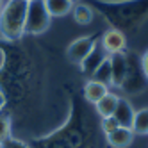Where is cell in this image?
<instances>
[{"label": "cell", "instance_id": "4fadbf2b", "mask_svg": "<svg viewBox=\"0 0 148 148\" xmlns=\"http://www.w3.org/2000/svg\"><path fill=\"white\" fill-rule=\"evenodd\" d=\"M71 13H73V20L79 23V25H89L93 22V9L88 5V4H84V2H77V4H73V9H71Z\"/></svg>", "mask_w": 148, "mask_h": 148}, {"label": "cell", "instance_id": "52a82bcc", "mask_svg": "<svg viewBox=\"0 0 148 148\" xmlns=\"http://www.w3.org/2000/svg\"><path fill=\"white\" fill-rule=\"evenodd\" d=\"M109 56H107V52H105L103 48H102V45H100V41L97 39V43H95V47L91 48V52L86 56V59H84L82 62H80V70H82V73L84 75H88V77H93V73L97 71V68L102 64V62L107 59Z\"/></svg>", "mask_w": 148, "mask_h": 148}, {"label": "cell", "instance_id": "ffe728a7", "mask_svg": "<svg viewBox=\"0 0 148 148\" xmlns=\"http://www.w3.org/2000/svg\"><path fill=\"white\" fill-rule=\"evenodd\" d=\"M4 105H5V97H4V93L0 91V112H2V109H4Z\"/></svg>", "mask_w": 148, "mask_h": 148}, {"label": "cell", "instance_id": "277c9868", "mask_svg": "<svg viewBox=\"0 0 148 148\" xmlns=\"http://www.w3.org/2000/svg\"><path fill=\"white\" fill-rule=\"evenodd\" d=\"M102 48L107 52V56H112V54H121L127 48V36L121 29H107L105 32L102 34V38L98 39Z\"/></svg>", "mask_w": 148, "mask_h": 148}, {"label": "cell", "instance_id": "44dd1931", "mask_svg": "<svg viewBox=\"0 0 148 148\" xmlns=\"http://www.w3.org/2000/svg\"><path fill=\"white\" fill-rule=\"evenodd\" d=\"M70 2H71V4H77V2H79V0H70Z\"/></svg>", "mask_w": 148, "mask_h": 148}, {"label": "cell", "instance_id": "7c38bea8", "mask_svg": "<svg viewBox=\"0 0 148 148\" xmlns=\"http://www.w3.org/2000/svg\"><path fill=\"white\" fill-rule=\"evenodd\" d=\"M118 100L120 97L118 95H114V93H107L105 97H102L97 103H95V107H97V112L102 116V118H107V116H112L114 114V109H116V105H118Z\"/></svg>", "mask_w": 148, "mask_h": 148}, {"label": "cell", "instance_id": "6da1fadb", "mask_svg": "<svg viewBox=\"0 0 148 148\" xmlns=\"http://www.w3.org/2000/svg\"><path fill=\"white\" fill-rule=\"evenodd\" d=\"M25 0H4L0 7V34L5 39L14 41L25 34Z\"/></svg>", "mask_w": 148, "mask_h": 148}, {"label": "cell", "instance_id": "d6986e66", "mask_svg": "<svg viewBox=\"0 0 148 148\" xmlns=\"http://www.w3.org/2000/svg\"><path fill=\"white\" fill-rule=\"evenodd\" d=\"M141 68H143V73H145V77H146V80H148V50L143 54V57H141Z\"/></svg>", "mask_w": 148, "mask_h": 148}, {"label": "cell", "instance_id": "e0dca14e", "mask_svg": "<svg viewBox=\"0 0 148 148\" xmlns=\"http://www.w3.org/2000/svg\"><path fill=\"white\" fill-rule=\"evenodd\" d=\"M118 121H116L112 116H107V118H102V130H103V134L107 136V134H111V132H114L116 129H118Z\"/></svg>", "mask_w": 148, "mask_h": 148}, {"label": "cell", "instance_id": "5bb4252c", "mask_svg": "<svg viewBox=\"0 0 148 148\" xmlns=\"http://www.w3.org/2000/svg\"><path fill=\"white\" fill-rule=\"evenodd\" d=\"M132 132L146 136L148 134V107L139 109L134 112V121H132Z\"/></svg>", "mask_w": 148, "mask_h": 148}, {"label": "cell", "instance_id": "ba28073f", "mask_svg": "<svg viewBox=\"0 0 148 148\" xmlns=\"http://www.w3.org/2000/svg\"><path fill=\"white\" fill-rule=\"evenodd\" d=\"M134 107L132 103L127 100V98H120L118 100V105L114 109V114L112 118L118 121L120 127H125V129H132V121H134Z\"/></svg>", "mask_w": 148, "mask_h": 148}, {"label": "cell", "instance_id": "603a6c76", "mask_svg": "<svg viewBox=\"0 0 148 148\" xmlns=\"http://www.w3.org/2000/svg\"><path fill=\"white\" fill-rule=\"evenodd\" d=\"M25 2H29V0H25Z\"/></svg>", "mask_w": 148, "mask_h": 148}, {"label": "cell", "instance_id": "8fae6325", "mask_svg": "<svg viewBox=\"0 0 148 148\" xmlns=\"http://www.w3.org/2000/svg\"><path fill=\"white\" fill-rule=\"evenodd\" d=\"M45 7L50 14V18H61V16H66L71 13L73 4L70 0H43Z\"/></svg>", "mask_w": 148, "mask_h": 148}, {"label": "cell", "instance_id": "7402d4cb", "mask_svg": "<svg viewBox=\"0 0 148 148\" xmlns=\"http://www.w3.org/2000/svg\"><path fill=\"white\" fill-rule=\"evenodd\" d=\"M2 4H4V0H0V7H2Z\"/></svg>", "mask_w": 148, "mask_h": 148}, {"label": "cell", "instance_id": "2e32d148", "mask_svg": "<svg viewBox=\"0 0 148 148\" xmlns=\"http://www.w3.org/2000/svg\"><path fill=\"white\" fill-rule=\"evenodd\" d=\"M7 137H11V120L4 112H0V145H2Z\"/></svg>", "mask_w": 148, "mask_h": 148}, {"label": "cell", "instance_id": "8992f818", "mask_svg": "<svg viewBox=\"0 0 148 148\" xmlns=\"http://www.w3.org/2000/svg\"><path fill=\"white\" fill-rule=\"evenodd\" d=\"M111 61V86L121 88V84L127 75V68H129V56L121 52V54H112L109 56Z\"/></svg>", "mask_w": 148, "mask_h": 148}, {"label": "cell", "instance_id": "7a4b0ae2", "mask_svg": "<svg viewBox=\"0 0 148 148\" xmlns=\"http://www.w3.org/2000/svg\"><path fill=\"white\" fill-rule=\"evenodd\" d=\"M50 14L43 0H29L25 13V34L39 36L50 27Z\"/></svg>", "mask_w": 148, "mask_h": 148}, {"label": "cell", "instance_id": "3957f363", "mask_svg": "<svg viewBox=\"0 0 148 148\" xmlns=\"http://www.w3.org/2000/svg\"><path fill=\"white\" fill-rule=\"evenodd\" d=\"M148 84L145 73H143V68H141V62H136L129 57V68H127V75H125V80L121 84V89L125 93H141L145 89V86Z\"/></svg>", "mask_w": 148, "mask_h": 148}, {"label": "cell", "instance_id": "9a60e30c", "mask_svg": "<svg viewBox=\"0 0 148 148\" xmlns=\"http://www.w3.org/2000/svg\"><path fill=\"white\" fill-rule=\"evenodd\" d=\"M91 79H95V80L105 84V86H111V61H109V57L97 68V71L93 73Z\"/></svg>", "mask_w": 148, "mask_h": 148}, {"label": "cell", "instance_id": "9c48e42d", "mask_svg": "<svg viewBox=\"0 0 148 148\" xmlns=\"http://www.w3.org/2000/svg\"><path fill=\"white\" fill-rule=\"evenodd\" d=\"M109 93V86H105V84L95 80V79H89L86 84H84V98H86L89 103H97L102 97Z\"/></svg>", "mask_w": 148, "mask_h": 148}, {"label": "cell", "instance_id": "ac0fdd59", "mask_svg": "<svg viewBox=\"0 0 148 148\" xmlns=\"http://www.w3.org/2000/svg\"><path fill=\"white\" fill-rule=\"evenodd\" d=\"M0 148H30L27 143H23L22 139H16V137H7V139L0 145Z\"/></svg>", "mask_w": 148, "mask_h": 148}, {"label": "cell", "instance_id": "30bf717a", "mask_svg": "<svg viewBox=\"0 0 148 148\" xmlns=\"http://www.w3.org/2000/svg\"><path fill=\"white\" fill-rule=\"evenodd\" d=\"M132 139H134L132 129H125V127H118L114 132L107 134V143L112 148H127L132 145Z\"/></svg>", "mask_w": 148, "mask_h": 148}, {"label": "cell", "instance_id": "5b68a950", "mask_svg": "<svg viewBox=\"0 0 148 148\" xmlns=\"http://www.w3.org/2000/svg\"><path fill=\"white\" fill-rule=\"evenodd\" d=\"M97 43V38L93 36H84V38H79L75 41H71L68 45V50H66V56L71 62L75 64H80V62L86 59V56L91 52V48Z\"/></svg>", "mask_w": 148, "mask_h": 148}]
</instances>
